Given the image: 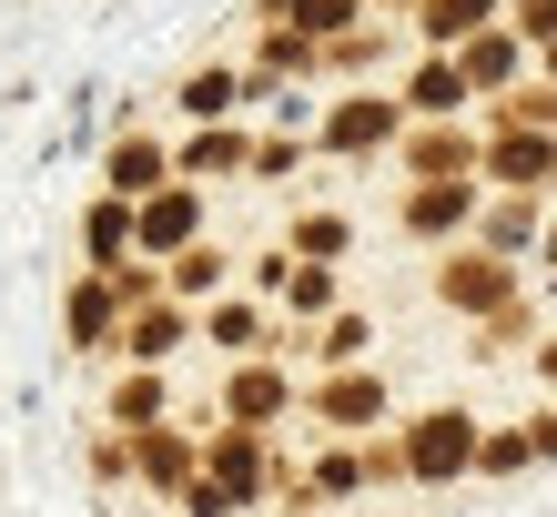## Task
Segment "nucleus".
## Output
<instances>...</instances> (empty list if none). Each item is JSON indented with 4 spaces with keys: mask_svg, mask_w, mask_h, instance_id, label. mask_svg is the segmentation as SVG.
Here are the masks:
<instances>
[{
    "mask_svg": "<svg viewBox=\"0 0 557 517\" xmlns=\"http://www.w3.org/2000/svg\"><path fill=\"white\" fill-rule=\"evenodd\" d=\"M122 244H133V213H122V204H102V213H91V254H102V264H112Z\"/></svg>",
    "mask_w": 557,
    "mask_h": 517,
    "instance_id": "11",
    "label": "nucleus"
},
{
    "mask_svg": "<svg viewBox=\"0 0 557 517\" xmlns=\"http://www.w3.org/2000/svg\"><path fill=\"white\" fill-rule=\"evenodd\" d=\"M314 416H324V427H375V416H385V385L375 376H324L314 385Z\"/></svg>",
    "mask_w": 557,
    "mask_h": 517,
    "instance_id": "2",
    "label": "nucleus"
},
{
    "mask_svg": "<svg viewBox=\"0 0 557 517\" xmlns=\"http://www.w3.org/2000/svg\"><path fill=\"white\" fill-rule=\"evenodd\" d=\"M143 244H152V254H173V244H193V193H162V204L143 213Z\"/></svg>",
    "mask_w": 557,
    "mask_h": 517,
    "instance_id": "5",
    "label": "nucleus"
},
{
    "mask_svg": "<svg viewBox=\"0 0 557 517\" xmlns=\"http://www.w3.org/2000/svg\"><path fill=\"white\" fill-rule=\"evenodd\" d=\"M213 497H223V507L264 497V446H253V436H223V446H213Z\"/></svg>",
    "mask_w": 557,
    "mask_h": 517,
    "instance_id": "3",
    "label": "nucleus"
},
{
    "mask_svg": "<svg viewBox=\"0 0 557 517\" xmlns=\"http://www.w3.org/2000/svg\"><path fill=\"white\" fill-rule=\"evenodd\" d=\"M143 467H152V488H193V446H183V436H152Z\"/></svg>",
    "mask_w": 557,
    "mask_h": 517,
    "instance_id": "6",
    "label": "nucleus"
},
{
    "mask_svg": "<svg viewBox=\"0 0 557 517\" xmlns=\"http://www.w3.org/2000/svg\"><path fill=\"white\" fill-rule=\"evenodd\" d=\"M264 416H284V376L274 366H244L234 376V427H264Z\"/></svg>",
    "mask_w": 557,
    "mask_h": 517,
    "instance_id": "4",
    "label": "nucleus"
},
{
    "mask_svg": "<svg viewBox=\"0 0 557 517\" xmlns=\"http://www.w3.org/2000/svg\"><path fill=\"white\" fill-rule=\"evenodd\" d=\"M173 345H183V315H162V305H152L143 325H133V355H173Z\"/></svg>",
    "mask_w": 557,
    "mask_h": 517,
    "instance_id": "10",
    "label": "nucleus"
},
{
    "mask_svg": "<svg viewBox=\"0 0 557 517\" xmlns=\"http://www.w3.org/2000/svg\"><path fill=\"white\" fill-rule=\"evenodd\" d=\"M213 335H223V345H264V315H253V305H223Z\"/></svg>",
    "mask_w": 557,
    "mask_h": 517,
    "instance_id": "12",
    "label": "nucleus"
},
{
    "mask_svg": "<svg viewBox=\"0 0 557 517\" xmlns=\"http://www.w3.org/2000/svg\"><path fill=\"white\" fill-rule=\"evenodd\" d=\"M476 467V416L467 406H436L425 427H406V477H425V488H446V477Z\"/></svg>",
    "mask_w": 557,
    "mask_h": 517,
    "instance_id": "1",
    "label": "nucleus"
},
{
    "mask_svg": "<svg viewBox=\"0 0 557 517\" xmlns=\"http://www.w3.org/2000/svg\"><path fill=\"white\" fill-rule=\"evenodd\" d=\"M112 416H122V427H152V416H162V376H133L112 396Z\"/></svg>",
    "mask_w": 557,
    "mask_h": 517,
    "instance_id": "8",
    "label": "nucleus"
},
{
    "mask_svg": "<svg viewBox=\"0 0 557 517\" xmlns=\"http://www.w3.org/2000/svg\"><path fill=\"white\" fill-rule=\"evenodd\" d=\"M446 295H456V305H486V295H497V274H486V264H456Z\"/></svg>",
    "mask_w": 557,
    "mask_h": 517,
    "instance_id": "13",
    "label": "nucleus"
},
{
    "mask_svg": "<svg viewBox=\"0 0 557 517\" xmlns=\"http://www.w3.org/2000/svg\"><path fill=\"white\" fill-rule=\"evenodd\" d=\"M537 457V446L528 436H476V477H517V467H528Z\"/></svg>",
    "mask_w": 557,
    "mask_h": 517,
    "instance_id": "7",
    "label": "nucleus"
},
{
    "mask_svg": "<svg viewBox=\"0 0 557 517\" xmlns=\"http://www.w3.org/2000/svg\"><path fill=\"white\" fill-rule=\"evenodd\" d=\"M72 335H82V345L112 335V295H102V284H82V295H72Z\"/></svg>",
    "mask_w": 557,
    "mask_h": 517,
    "instance_id": "9",
    "label": "nucleus"
}]
</instances>
